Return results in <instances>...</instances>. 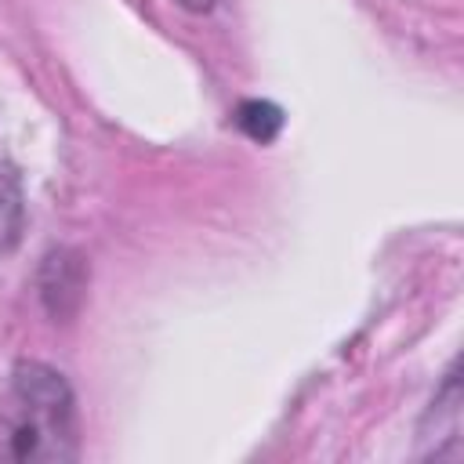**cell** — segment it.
I'll return each instance as SVG.
<instances>
[{
  "label": "cell",
  "instance_id": "cell-1",
  "mask_svg": "<svg viewBox=\"0 0 464 464\" xmlns=\"http://www.w3.org/2000/svg\"><path fill=\"white\" fill-rule=\"evenodd\" d=\"M0 424L7 453L18 460H65L76 453L72 392L62 373L44 362L14 366Z\"/></svg>",
  "mask_w": 464,
  "mask_h": 464
},
{
  "label": "cell",
  "instance_id": "cell-2",
  "mask_svg": "<svg viewBox=\"0 0 464 464\" xmlns=\"http://www.w3.org/2000/svg\"><path fill=\"white\" fill-rule=\"evenodd\" d=\"M25 207H22V185L7 163H0V250H11L22 239Z\"/></svg>",
  "mask_w": 464,
  "mask_h": 464
},
{
  "label": "cell",
  "instance_id": "cell-3",
  "mask_svg": "<svg viewBox=\"0 0 464 464\" xmlns=\"http://www.w3.org/2000/svg\"><path fill=\"white\" fill-rule=\"evenodd\" d=\"M236 123L239 130H246L254 141H272L283 127V112L268 102H243L239 112H236Z\"/></svg>",
  "mask_w": 464,
  "mask_h": 464
},
{
  "label": "cell",
  "instance_id": "cell-4",
  "mask_svg": "<svg viewBox=\"0 0 464 464\" xmlns=\"http://www.w3.org/2000/svg\"><path fill=\"white\" fill-rule=\"evenodd\" d=\"M178 4H181V7H188V11H207L214 0H178Z\"/></svg>",
  "mask_w": 464,
  "mask_h": 464
}]
</instances>
